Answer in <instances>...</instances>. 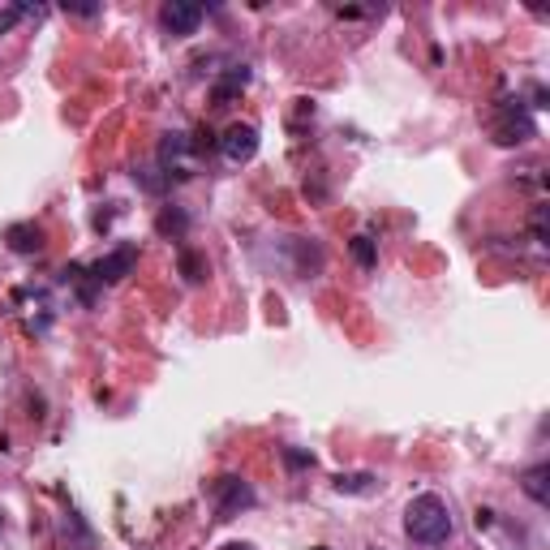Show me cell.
Segmentation results:
<instances>
[{
    "instance_id": "obj_1",
    "label": "cell",
    "mask_w": 550,
    "mask_h": 550,
    "mask_svg": "<svg viewBox=\"0 0 550 550\" xmlns=\"http://www.w3.org/2000/svg\"><path fill=\"white\" fill-rule=\"evenodd\" d=\"M404 533L417 542V546H439L452 538V512L439 495H417L409 499L404 508Z\"/></svg>"
},
{
    "instance_id": "obj_2",
    "label": "cell",
    "mask_w": 550,
    "mask_h": 550,
    "mask_svg": "<svg viewBox=\"0 0 550 550\" xmlns=\"http://www.w3.org/2000/svg\"><path fill=\"white\" fill-rule=\"evenodd\" d=\"M490 134H495L499 147H520V142L538 138V125H533L529 108L520 104V99H503L499 112H495V121H490Z\"/></svg>"
},
{
    "instance_id": "obj_3",
    "label": "cell",
    "mask_w": 550,
    "mask_h": 550,
    "mask_svg": "<svg viewBox=\"0 0 550 550\" xmlns=\"http://www.w3.org/2000/svg\"><path fill=\"white\" fill-rule=\"evenodd\" d=\"M220 151H224L228 164H250V159L258 155V129L245 125V121H233L220 138Z\"/></svg>"
},
{
    "instance_id": "obj_4",
    "label": "cell",
    "mask_w": 550,
    "mask_h": 550,
    "mask_svg": "<svg viewBox=\"0 0 550 550\" xmlns=\"http://www.w3.org/2000/svg\"><path fill=\"white\" fill-rule=\"evenodd\" d=\"M215 508H220V516L228 520V516H237V512H245V508H254V490H250V482H241V477H220L215 482Z\"/></svg>"
},
{
    "instance_id": "obj_5",
    "label": "cell",
    "mask_w": 550,
    "mask_h": 550,
    "mask_svg": "<svg viewBox=\"0 0 550 550\" xmlns=\"http://www.w3.org/2000/svg\"><path fill=\"white\" fill-rule=\"evenodd\" d=\"M138 267V250L134 245H117L112 254H104L99 263L91 267V275H95V284H117V280H125L129 271Z\"/></svg>"
},
{
    "instance_id": "obj_6",
    "label": "cell",
    "mask_w": 550,
    "mask_h": 550,
    "mask_svg": "<svg viewBox=\"0 0 550 550\" xmlns=\"http://www.w3.org/2000/svg\"><path fill=\"white\" fill-rule=\"evenodd\" d=\"M159 22H164V31H168V35L185 39V35H194V31H198L202 9H198V5H190V0H168V5L159 9Z\"/></svg>"
},
{
    "instance_id": "obj_7",
    "label": "cell",
    "mask_w": 550,
    "mask_h": 550,
    "mask_svg": "<svg viewBox=\"0 0 550 550\" xmlns=\"http://www.w3.org/2000/svg\"><path fill=\"white\" fill-rule=\"evenodd\" d=\"M5 241H9L13 254H39L43 250V233H39L35 224H13L9 233H5Z\"/></svg>"
},
{
    "instance_id": "obj_8",
    "label": "cell",
    "mask_w": 550,
    "mask_h": 550,
    "mask_svg": "<svg viewBox=\"0 0 550 550\" xmlns=\"http://www.w3.org/2000/svg\"><path fill=\"white\" fill-rule=\"evenodd\" d=\"M550 465H533L525 477H520V486H525V495L533 499V503H538V508H546V503H550Z\"/></svg>"
},
{
    "instance_id": "obj_9",
    "label": "cell",
    "mask_w": 550,
    "mask_h": 550,
    "mask_svg": "<svg viewBox=\"0 0 550 550\" xmlns=\"http://www.w3.org/2000/svg\"><path fill=\"white\" fill-rule=\"evenodd\" d=\"M245 82H250V69L245 65H237V69H228V74L215 82V91H211V99L215 104H228V99H233L237 91H245Z\"/></svg>"
},
{
    "instance_id": "obj_10",
    "label": "cell",
    "mask_w": 550,
    "mask_h": 550,
    "mask_svg": "<svg viewBox=\"0 0 550 550\" xmlns=\"http://www.w3.org/2000/svg\"><path fill=\"white\" fill-rule=\"evenodd\" d=\"M331 486H336L340 495H370V490L379 486V477H374V473H340Z\"/></svg>"
},
{
    "instance_id": "obj_11",
    "label": "cell",
    "mask_w": 550,
    "mask_h": 550,
    "mask_svg": "<svg viewBox=\"0 0 550 550\" xmlns=\"http://www.w3.org/2000/svg\"><path fill=\"white\" fill-rule=\"evenodd\" d=\"M181 275H185L190 284H198L202 275H207V263H202V258H198L194 250H181Z\"/></svg>"
},
{
    "instance_id": "obj_12",
    "label": "cell",
    "mask_w": 550,
    "mask_h": 550,
    "mask_svg": "<svg viewBox=\"0 0 550 550\" xmlns=\"http://www.w3.org/2000/svg\"><path fill=\"white\" fill-rule=\"evenodd\" d=\"M185 228H190V215H185V211H164V215H159V233H185Z\"/></svg>"
},
{
    "instance_id": "obj_13",
    "label": "cell",
    "mask_w": 550,
    "mask_h": 550,
    "mask_svg": "<svg viewBox=\"0 0 550 550\" xmlns=\"http://www.w3.org/2000/svg\"><path fill=\"white\" fill-rule=\"evenodd\" d=\"M26 13H35V9L31 5H5V9H0V35H9L13 26L26 18Z\"/></svg>"
},
{
    "instance_id": "obj_14",
    "label": "cell",
    "mask_w": 550,
    "mask_h": 550,
    "mask_svg": "<svg viewBox=\"0 0 550 550\" xmlns=\"http://www.w3.org/2000/svg\"><path fill=\"white\" fill-rule=\"evenodd\" d=\"M353 258L361 267H374V258H379V254H374V241L370 237H353Z\"/></svg>"
},
{
    "instance_id": "obj_15",
    "label": "cell",
    "mask_w": 550,
    "mask_h": 550,
    "mask_svg": "<svg viewBox=\"0 0 550 550\" xmlns=\"http://www.w3.org/2000/svg\"><path fill=\"white\" fill-rule=\"evenodd\" d=\"M65 13H78V18H95L99 5H65Z\"/></svg>"
},
{
    "instance_id": "obj_16",
    "label": "cell",
    "mask_w": 550,
    "mask_h": 550,
    "mask_svg": "<svg viewBox=\"0 0 550 550\" xmlns=\"http://www.w3.org/2000/svg\"><path fill=\"white\" fill-rule=\"evenodd\" d=\"M533 237H538V241H546V211H538V215H533Z\"/></svg>"
},
{
    "instance_id": "obj_17",
    "label": "cell",
    "mask_w": 550,
    "mask_h": 550,
    "mask_svg": "<svg viewBox=\"0 0 550 550\" xmlns=\"http://www.w3.org/2000/svg\"><path fill=\"white\" fill-rule=\"evenodd\" d=\"M284 460H288V465H293V469H301V465H314V456H301V452H284Z\"/></svg>"
},
{
    "instance_id": "obj_18",
    "label": "cell",
    "mask_w": 550,
    "mask_h": 550,
    "mask_svg": "<svg viewBox=\"0 0 550 550\" xmlns=\"http://www.w3.org/2000/svg\"><path fill=\"white\" fill-rule=\"evenodd\" d=\"M228 550H250V546H241V542H237V546H228Z\"/></svg>"
}]
</instances>
